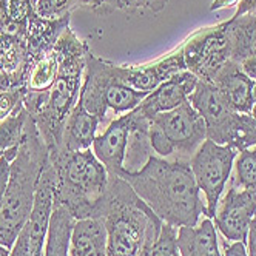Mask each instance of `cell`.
<instances>
[{"label": "cell", "mask_w": 256, "mask_h": 256, "mask_svg": "<svg viewBox=\"0 0 256 256\" xmlns=\"http://www.w3.org/2000/svg\"><path fill=\"white\" fill-rule=\"evenodd\" d=\"M119 178L126 180L136 194L162 222L178 227L199 224L200 214H207L206 202L193 176L190 160H167L152 154L136 172L124 170Z\"/></svg>", "instance_id": "1"}, {"label": "cell", "mask_w": 256, "mask_h": 256, "mask_svg": "<svg viewBox=\"0 0 256 256\" xmlns=\"http://www.w3.org/2000/svg\"><path fill=\"white\" fill-rule=\"evenodd\" d=\"M46 159L48 148L34 119L28 114L22 142L11 160L8 184L0 207V244L10 250L28 222Z\"/></svg>", "instance_id": "2"}, {"label": "cell", "mask_w": 256, "mask_h": 256, "mask_svg": "<svg viewBox=\"0 0 256 256\" xmlns=\"http://www.w3.org/2000/svg\"><path fill=\"white\" fill-rule=\"evenodd\" d=\"M106 232V256H139L148 241H156L162 221L119 176H110L100 212Z\"/></svg>", "instance_id": "3"}, {"label": "cell", "mask_w": 256, "mask_h": 256, "mask_svg": "<svg viewBox=\"0 0 256 256\" xmlns=\"http://www.w3.org/2000/svg\"><path fill=\"white\" fill-rule=\"evenodd\" d=\"M52 50L59 59V72L52 86L45 93L44 108L32 118L48 153L60 150L65 122L79 102L85 56L90 48L68 26Z\"/></svg>", "instance_id": "4"}, {"label": "cell", "mask_w": 256, "mask_h": 256, "mask_svg": "<svg viewBox=\"0 0 256 256\" xmlns=\"http://www.w3.org/2000/svg\"><path fill=\"white\" fill-rule=\"evenodd\" d=\"M56 173L54 202L65 206L76 219L100 218L110 174L93 150L48 153Z\"/></svg>", "instance_id": "5"}, {"label": "cell", "mask_w": 256, "mask_h": 256, "mask_svg": "<svg viewBox=\"0 0 256 256\" xmlns=\"http://www.w3.org/2000/svg\"><path fill=\"white\" fill-rule=\"evenodd\" d=\"M148 138L152 150L159 158L179 154L180 159L193 153L207 139L206 122L187 100L167 113L150 119Z\"/></svg>", "instance_id": "6"}, {"label": "cell", "mask_w": 256, "mask_h": 256, "mask_svg": "<svg viewBox=\"0 0 256 256\" xmlns=\"http://www.w3.org/2000/svg\"><path fill=\"white\" fill-rule=\"evenodd\" d=\"M238 152L230 145H219L206 139L190 158V167L199 190L206 194L207 218H214L219 200L232 178Z\"/></svg>", "instance_id": "7"}, {"label": "cell", "mask_w": 256, "mask_h": 256, "mask_svg": "<svg viewBox=\"0 0 256 256\" xmlns=\"http://www.w3.org/2000/svg\"><path fill=\"white\" fill-rule=\"evenodd\" d=\"M187 71L199 80L213 82L214 76L232 60V45L227 22L204 28L193 34L182 46Z\"/></svg>", "instance_id": "8"}, {"label": "cell", "mask_w": 256, "mask_h": 256, "mask_svg": "<svg viewBox=\"0 0 256 256\" xmlns=\"http://www.w3.org/2000/svg\"><path fill=\"white\" fill-rule=\"evenodd\" d=\"M188 102L202 116L207 128V139L219 145H228L240 113H234L222 93L213 82L198 80Z\"/></svg>", "instance_id": "9"}, {"label": "cell", "mask_w": 256, "mask_h": 256, "mask_svg": "<svg viewBox=\"0 0 256 256\" xmlns=\"http://www.w3.org/2000/svg\"><path fill=\"white\" fill-rule=\"evenodd\" d=\"M216 210L214 226L227 241L247 242L250 224L256 216V192L232 184Z\"/></svg>", "instance_id": "10"}, {"label": "cell", "mask_w": 256, "mask_h": 256, "mask_svg": "<svg viewBox=\"0 0 256 256\" xmlns=\"http://www.w3.org/2000/svg\"><path fill=\"white\" fill-rule=\"evenodd\" d=\"M54 192H56V173H54L52 164L48 156L39 178L31 214L24 227V232L28 238V248L31 256H44L46 233L54 208Z\"/></svg>", "instance_id": "11"}, {"label": "cell", "mask_w": 256, "mask_h": 256, "mask_svg": "<svg viewBox=\"0 0 256 256\" xmlns=\"http://www.w3.org/2000/svg\"><path fill=\"white\" fill-rule=\"evenodd\" d=\"M114 64L98 58L90 50L86 51L79 104L100 122H104L108 112L105 105V91L114 79Z\"/></svg>", "instance_id": "12"}, {"label": "cell", "mask_w": 256, "mask_h": 256, "mask_svg": "<svg viewBox=\"0 0 256 256\" xmlns=\"http://www.w3.org/2000/svg\"><path fill=\"white\" fill-rule=\"evenodd\" d=\"M133 130V112L120 114L110 124L105 132L96 136L91 150L104 164L110 176H119L125 167V154L128 140Z\"/></svg>", "instance_id": "13"}, {"label": "cell", "mask_w": 256, "mask_h": 256, "mask_svg": "<svg viewBox=\"0 0 256 256\" xmlns=\"http://www.w3.org/2000/svg\"><path fill=\"white\" fill-rule=\"evenodd\" d=\"M198 78L190 71H180L170 79L164 80L158 88L145 98L136 108L139 113L148 120L160 113H167L186 104L194 91Z\"/></svg>", "instance_id": "14"}, {"label": "cell", "mask_w": 256, "mask_h": 256, "mask_svg": "<svg viewBox=\"0 0 256 256\" xmlns=\"http://www.w3.org/2000/svg\"><path fill=\"white\" fill-rule=\"evenodd\" d=\"M186 60L182 48L170 56L164 58L158 62L139 65V66H124L116 65V78L119 82L132 86L139 91H147L152 93L164 80L170 79L180 71H186Z\"/></svg>", "instance_id": "15"}, {"label": "cell", "mask_w": 256, "mask_h": 256, "mask_svg": "<svg viewBox=\"0 0 256 256\" xmlns=\"http://www.w3.org/2000/svg\"><path fill=\"white\" fill-rule=\"evenodd\" d=\"M68 26H70V16L60 17V19H45V17H40L36 12H32L25 34L26 46H28L30 71L42 58H45L46 54L52 51L62 32Z\"/></svg>", "instance_id": "16"}, {"label": "cell", "mask_w": 256, "mask_h": 256, "mask_svg": "<svg viewBox=\"0 0 256 256\" xmlns=\"http://www.w3.org/2000/svg\"><path fill=\"white\" fill-rule=\"evenodd\" d=\"M213 84L219 88L234 113L250 114L253 106V80L244 74L240 64L228 60L214 76Z\"/></svg>", "instance_id": "17"}, {"label": "cell", "mask_w": 256, "mask_h": 256, "mask_svg": "<svg viewBox=\"0 0 256 256\" xmlns=\"http://www.w3.org/2000/svg\"><path fill=\"white\" fill-rule=\"evenodd\" d=\"M0 72L12 86H25L28 79V46L25 36L0 32Z\"/></svg>", "instance_id": "18"}, {"label": "cell", "mask_w": 256, "mask_h": 256, "mask_svg": "<svg viewBox=\"0 0 256 256\" xmlns=\"http://www.w3.org/2000/svg\"><path fill=\"white\" fill-rule=\"evenodd\" d=\"M99 124L100 120L96 116L88 113L78 102L65 122L60 152L71 153V152H84L91 148V145H93L98 136L96 133Z\"/></svg>", "instance_id": "19"}, {"label": "cell", "mask_w": 256, "mask_h": 256, "mask_svg": "<svg viewBox=\"0 0 256 256\" xmlns=\"http://www.w3.org/2000/svg\"><path fill=\"white\" fill-rule=\"evenodd\" d=\"M178 248L180 256H222L212 218H206L194 227H179Z\"/></svg>", "instance_id": "20"}, {"label": "cell", "mask_w": 256, "mask_h": 256, "mask_svg": "<svg viewBox=\"0 0 256 256\" xmlns=\"http://www.w3.org/2000/svg\"><path fill=\"white\" fill-rule=\"evenodd\" d=\"M68 256H106V232L100 218L78 219L71 232Z\"/></svg>", "instance_id": "21"}, {"label": "cell", "mask_w": 256, "mask_h": 256, "mask_svg": "<svg viewBox=\"0 0 256 256\" xmlns=\"http://www.w3.org/2000/svg\"><path fill=\"white\" fill-rule=\"evenodd\" d=\"M78 219L62 204L54 202L44 247V256H68L71 232Z\"/></svg>", "instance_id": "22"}, {"label": "cell", "mask_w": 256, "mask_h": 256, "mask_svg": "<svg viewBox=\"0 0 256 256\" xmlns=\"http://www.w3.org/2000/svg\"><path fill=\"white\" fill-rule=\"evenodd\" d=\"M228 38L232 45V60L242 62L256 56V16L244 14L227 20Z\"/></svg>", "instance_id": "23"}, {"label": "cell", "mask_w": 256, "mask_h": 256, "mask_svg": "<svg viewBox=\"0 0 256 256\" xmlns=\"http://www.w3.org/2000/svg\"><path fill=\"white\" fill-rule=\"evenodd\" d=\"M148 94L150 93H147V91H139L119 82L116 78V66H114V79L105 91V105L108 110H113L116 114L120 116L133 112Z\"/></svg>", "instance_id": "24"}, {"label": "cell", "mask_w": 256, "mask_h": 256, "mask_svg": "<svg viewBox=\"0 0 256 256\" xmlns=\"http://www.w3.org/2000/svg\"><path fill=\"white\" fill-rule=\"evenodd\" d=\"M26 118L28 112L22 102L8 118L0 120V152L2 153L17 148L20 145Z\"/></svg>", "instance_id": "25"}, {"label": "cell", "mask_w": 256, "mask_h": 256, "mask_svg": "<svg viewBox=\"0 0 256 256\" xmlns=\"http://www.w3.org/2000/svg\"><path fill=\"white\" fill-rule=\"evenodd\" d=\"M59 72V59L58 54L54 52V50L46 54L45 58H42L38 64H36L26 79V90L28 91H48L54 80L58 78Z\"/></svg>", "instance_id": "26"}, {"label": "cell", "mask_w": 256, "mask_h": 256, "mask_svg": "<svg viewBox=\"0 0 256 256\" xmlns=\"http://www.w3.org/2000/svg\"><path fill=\"white\" fill-rule=\"evenodd\" d=\"M6 12V25L2 32L25 36L28 30L30 17L34 12L31 0H2Z\"/></svg>", "instance_id": "27"}, {"label": "cell", "mask_w": 256, "mask_h": 256, "mask_svg": "<svg viewBox=\"0 0 256 256\" xmlns=\"http://www.w3.org/2000/svg\"><path fill=\"white\" fill-rule=\"evenodd\" d=\"M233 184L240 188L256 192V145L238 153Z\"/></svg>", "instance_id": "28"}, {"label": "cell", "mask_w": 256, "mask_h": 256, "mask_svg": "<svg viewBox=\"0 0 256 256\" xmlns=\"http://www.w3.org/2000/svg\"><path fill=\"white\" fill-rule=\"evenodd\" d=\"M150 256H180L178 248V230L174 226L162 222L160 233L150 248Z\"/></svg>", "instance_id": "29"}, {"label": "cell", "mask_w": 256, "mask_h": 256, "mask_svg": "<svg viewBox=\"0 0 256 256\" xmlns=\"http://www.w3.org/2000/svg\"><path fill=\"white\" fill-rule=\"evenodd\" d=\"M80 6L78 0H38L34 12L45 19H60L71 16V11Z\"/></svg>", "instance_id": "30"}, {"label": "cell", "mask_w": 256, "mask_h": 256, "mask_svg": "<svg viewBox=\"0 0 256 256\" xmlns=\"http://www.w3.org/2000/svg\"><path fill=\"white\" fill-rule=\"evenodd\" d=\"M26 94V86H11L0 93V120L8 118L19 106Z\"/></svg>", "instance_id": "31"}, {"label": "cell", "mask_w": 256, "mask_h": 256, "mask_svg": "<svg viewBox=\"0 0 256 256\" xmlns=\"http://www.w3.org/2000/svg\"><path fill=\"white\" fill-rule=\"evenodd\" d=\"M167 4L168 0H108L110 8L113 10H150L152 12H160Z\"/></svg>", "instance_id": "32"}, {"label": "cell", "mask_w": 256, "mask_h": 256, "mask_svg": "<svg viewBox=\"0 0 256 256\" xmlns=\"http://www.w3.org/2000/svg\"><path fill=\"white\" fill-rule=\"evenodd\" d=\"M19 148V147H17ZM17 148L8 150L4 154H0V207H2V200H4V194L6 190V184H8V178H10V167H11V160L14 159Z\"/></svg>", "instance_id": "33"}, {"label": "cell", "mask_w": 256, "mask_h": 256, "mask_svg": "<svg viewBox=\"0 0 256 256\" xmlns=\"http://www.w3.org/2000/svg\"><path fill=\"white\" fill-rule=\"evenodd\" d=\"M240 66L250 80L256 82V56L244 59L242 62H240Z\"/></svg>", "instance_id": "34"}, {"label": "cell", "mask_w": 256, "mask_h": 256, "mask_svg": "<svg viewBox=\"0 0 256 256\" xmlns=\"http://www.w3.org/2000/svg\"><path fill=\"white\" fill-rule=\"evenodd\" d=\"M247 256H256V218L252 221L247 234Z\"/></svg>", "instance_id": "35"}, {"label": "cell", "mask_w": 256, "mask_h": 256, "mask_svg": "<svg viewBox=\"0 0 256 256\" xmlns=\"http://www.w3.org/2000/svg\"><path fill=\"white\" fill-rule=\"evenodd\" d=\"M224 256H247V247L244 242H232V244H226V250H224Z\"/></svg>", "instance_id": "36"}, {"label": "cell", "mask_w": 256, "mask_h": 256, "mask_svg": "<svg viewBox=\"0 0 256 256\" xmlns=\"http://www.w3.org/2000/svg\"><path fill=\"white\" fill-rule=\"evenodd\" d=\"M256 11V0H241L238 4V10L233 17H240L244 14H253Z\"/></svg>", "instance_id": "37"}, {"label": "cell", "mask_w": 256, "mask_h": 256, "mask_svg": "<svg viewBox=\"0 0 256 256\" xmlns=\"http://www.w3.org/2000/svg\"><path fill=\"white\" fill-rule=\"evenodd\" d=\"M241 0H213L212 5H210V11H216V10H221V8H230L233 5H238Z\"/></svg>", "instance_id": "38"}, {"label": "cell", "mask_w": 256, "mask_h": 256, "mask_svg": "<svg viewBox=\"0 0 256 256\" xmlns=\"http://www.w3.org/2000/svg\"><path fill=\"white\" fill-rule=\"evenodd\" d=\"M88 6L96 11H105L106 8H110L108 0H88Z\"/></svg>", "instance_id": "39"}, {"label": "cell", "mask_w": 256, "mask_h": 256, "mask_svg": "<svg viewBox=\"0 0 256 256\" xmlns=\"http://www.w3.org/2000/svg\"><path fill=\"white\" fill-rule=\"evenodd\" d=\"M5 25H6V12H5L2 0H0V32L5 30Z\"/></svg>", "instance_id": "40"}, {"label": "cell", "mask_w": 256, "mask_h": 256, "mask_svg": "<svg viewBox=\"0 0 256 256\" xmlns=\"http://www.w3.org/2000/svg\"><path fill=\"white\" fill-rule=\"evenodd\" d=\"M11 86L12 85H11L10 79L5 74H2V72H0V93H2V91H5V90H8V88H11Z\"/></svg>", "instance_id": "41"}, {"label": "cell", "mask_w": 256, "mask_h": 256, "mask_svg": "<svg viewBox=\"0 0 256 256\" xmlns=\"http://www.w3.org/2000/svg\"><path fill=\"white\" fill-rule=\"evenodd\" d=\"M0 256H11V250L0 244Z\"/></svg>", "instance_id": "42"}, {"label": "cell", "mask_w": 256, "mask_h": 256, "mask_svg": "<svg viewBox=\"0 0 256 256\" xmlns=\"http://www.w3.org/2000/svg\"><path fill=\"white\" fill-rule=\"evenodd\" d=\"M252 96H253V104H256V82H253V88H252Z\"/></svg>", "instance_id": "43"}, {"label": "cell", "mask_w": 256, "mask_h": 256, "mask_svg": "<svg viewBox=\"0 0 256 256\" xmlns=\"http://www.w3.org/2000/svg\"><path fill=\"white\" fill-rule=\"evenodd\" d=\"M250 116L256 120V104H253V106H252V112H250Z\"/></svg>", "instance_id": "44"}, {"label": "cell", "mask_w": 256, "mask_h": 256, "mask_svg": "<svg viewBox=\"0 0 256 256\" xmlns=\"http://www.w3.org/2000/svg\"><path fill=\"white\" fill-rule=\"evenodd\" d=\"M80 6H88V0H78Z\"/></svg>", "instance_id": "45"}, {"label": "cell", "mask_w": 256, "mask_h": 256, "mask_svg": "<svg viewBox=\"0 0 256 256\" xmlns=\"http://www.w3.org/2000/svg\"><path fill=\"white\" fill-rule=\"evenodd\" d=\"M31 2H32V5H36V2H38V0H31Z\"/></svg>", "instance_id": "46"}, {"label": "cell", "mask_w": 256, "mask_h": 256, "mask_svg": "<svg viewBox=\"0 0 256 256\" xmlns=\"http://www.w3.org/2000/svg\"><path fill=\"white\" fill-rule=\"evenodd\" d=\"M253 14H254V16H256V11H254V12H253Z\"/></svg>", "instance_id": "47"}, {"label": "cell", "mask_w": 256, "mask_h": 256, "mask_svg": "<svg viewBox=\"0 0 256 256\" xmlns=\"http://www.w3.org/2000/svg\"><path fill=\"white\" fill-rule=\"evenodd\" d=\"M0 154H4V153H2V152H0Z\"/></svg>", "instance_id": "48"}]
</instances>
